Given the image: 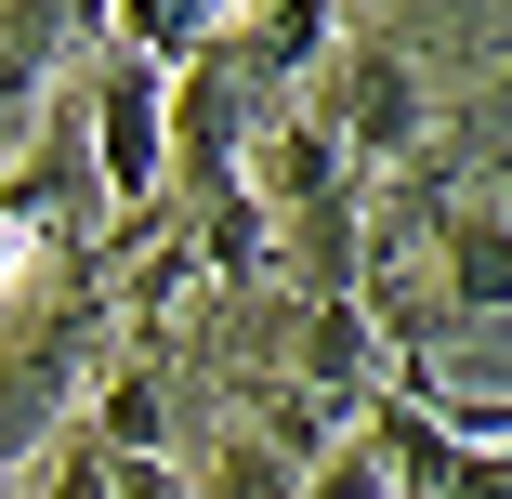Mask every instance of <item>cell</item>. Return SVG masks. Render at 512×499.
<instances>
[{"mask_svg": "<svg viewBox=\"0 0 512 499\" xmlns=\"http://www.w3.org/2000/svg\"><path fill=\"white\" fill-rule=\"evenodd\" d=\"M14 276H27V224L0 211V289H14Z\"/></svg>", "mask_w": 512, "mask_h": 499, "instance_id": "obj_1", "label": "cell"}]
</instances>
